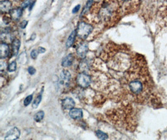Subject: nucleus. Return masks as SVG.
<instances>
[{
  "label": "nucleus",
  "instance_id": "obj_15",
  "mask_svg": "<svg viewBox=\"0 0 167 140\" xmlns=\"http://www.w3.org/2000/svg\"><path fill=\"white\" fill-rule=\"evenodd\" d=\"M96 134L97 137L100 139L101 140H106L108 138L107 134L101 132L100 130H97L96 132Z\"/></svg>",
  "mask_w": 167,
  "mask_h": 140
},
{
  "label": "nucleus",
  "instance_id": "obj_1",
  "mask_svg": "<svg viewBox=\"0 0 167 140\" xmlns=\"http://www.w3.org/2000/svg\"><path fill=\"white\" fill-rule=\"evenodd\" d=\"M159 6L157 8L156 15L162 24L167 27V1H159Z\"/></svg>",
  "mask_w": 167,
  "mask_h": 140
},
{
  "label": "nucleus",
  "instance_id": "obj_27",
  "mask_svg": "<svg viewBox=\"0 0 167 140\" xmlns=\"http://www.w3.org/2000/svg\"><path fill=\"white\" fill-rule=\"evenodd\" d=\"M35 37H36V34H33V35L31 36V40H34L35 39Z\"/></svg>",
  "mask_w": 167,
  "mask_h": 140
},
{
  "label": "nucleus",
  "instance_id": "obj_23",
  "mask_svg": "<svg viewBox=\"0 0 167 140\" xmlns=\"http://www.w3.org/2000/svg\"><path fill=\"white\" fill-rule=\"evenodd\" d=\"M28 72L30 75H33L36 72V69L33 67H29L28 69Z\"/></svg>",
  "mask_w": 167,
  "mask_h": 140
},
{
  "label": "nucleus",
  "instance_id": "obj_19",
  "mask_svg": "<svg viewBox=\"0 0 167 140\" xmlns=\"http://www.w3.org/2000/svg\"><path fill=\"white\" fill-rule=\"evenodd\" d=\"M32 99H33V95L28 96L25 99V100H24V105L26 106L28 105L31 103Z\"/></svg>",
  "mask_w": 167,
  "mask_h": 140
},
{
  "label": "nucleus",
  "instance_id": "obj_21",
  "mask_svg": "<svg viewBox=\"0 0 167 140\" xmlns=\"http://www.w3.org/2000/svg\"><path fill=\"white\" fill-rule=\"evenodd\" d=\"M38 51L37 50H33L31 51V57L32 59H35L36 57H37V56H38Z\"/></svg>",
  "mask_w": 167,
  "mask_h": 140
},
{
  "label": "nucleus",
  "instance_id": "obj_24",
  "mask_svg": "<svg viewBox=\"0 0 167 140\" xmlns=\"http://www.w3.org/2000/svg\"><path fill=\"white\" fill-rule=\"evenodd\" d=\"M28 24V21H23L21 23H20V27L21 29H25V28L26 27Z\"/></svg>",
  "mask_w": 167,
  "mask_h": 140
},
{
  "label": "nucleus",
  "instance_id": "obj_16",
  "mask_svg": "<svg viewBox=\"0 0 167 140\" xmlns=\"http://www.w3.org/2000/svg\"><path fill=\"white\" fill-rule=\"evenodd\" d=\"M44 115H45V113L43 111H38V113H36L35 115V117L34 119L36 121H40L41 120H42L44 117Z\"/></svg>",
  "mask_w": 167,
  "mask_h": 140
},
{
  "label": "nucleus",
  "instance_id": "obj_4",
  "mask_svg": "<svg viewBox=\"0 0 167 140\" xmlns=\"http://www.w3.org/2000/svg\"><path fill=\"white\" fill-rule=\"evenodd\" d=\"M20 134L21 133L19 129L15 127L11 129L6 133L5 137H4V140H16L19 138Z\"/></svg>",
  "mask_w": 167,
  "mask_h": 140
},
{
  "label": "nucleus",
  "instance_id": "obj_7",
  "mask_svg": "<svg viewBox=\"0 0 167 140\" xmlns=\"http://www.w3.org/2000/svg\"><path fill=\"white\" fill-rule=\"evenodd\" d=\"M10 52L9 46L6 43H1L0 45V57L1 59L6 58Z\"/></svg>",
  "mask_w": 167,
  "mask_h": 140
},
{
  "label": "nucleus",
  "instance_id": "obj_12",
  "mask_svg": "<svg viewBox=\"0 0 167 140\" xmlns=\"http://www.w3.org/2000/svg\"><path fill=\"white\" fill-rule=\"evenodd\" d=\"M76 36H77L76 31L74 30L72 31L71 34L69 35V36L68 37V38L67 41V43H66L67 48H69V47H71L74 44V43H75V40L76 39Z\"/></svg>",
  "mask_w": 167,
  "mask_h": 140
},
{
  "label": "nucleus",
  "instance_id": "obj_14",
  "mask_svg": "<svg viewBox=\"0 0 167 140\" xmlns=\"http://www.w3.org/2000/svg\"><path fill=\"white\" fill-rule=\"evenodd\" d=\"M11 7V3L9 1H2L0 2V9L1 11L7 12L10 10Z\"/></svg>",
  "mask_w": 167,
  "mask_h": 140
},
{
  "label": "nucleus",
  "instance_id": "obj_13",
  "mask_svg": "<svg viewBox=\"0 0 167 140\" xmlns=\"http://www.w3.org/2000/svg\"><path fill=\"white\" fill-rule=\"evenodd\" d=\"M73 56L71 54H68L62 60V65L63 67H69L72 64L73 62Z\"/></svg>",
  "mask_w": 167,
  "mask_h": 140
},
{
  "label": "nucleus",
  "instance_id": "obj_17",
  "mask_svg": "<svg viewBox=\"0 0 167 140\" xmlns=\"http://www.w3.org/2000/svg\"><path fill=\"white\" fill-rule=\"evenodd\" d=\"M16 69V62L15 61L11 62L8 66V70L9 72H14Z\"/></svg>",
  "mask_w": 167,
  "mask_h": 140
},
{
  "label": "nucleus",
  "instance_id": "obj_25",
  "mask_svg": "<svg viewBox=\"0 0 167 140\" xmlns=\"http://www.w3.org/2000/svg\"><path fill=\"white\" fill-rule=\"evenodd\" d=\"M80 4H78V5H76L75 8H73V13H77L79 10H80Z\"/></svg>",
  "mask_w": 167,
  "mask_h": 140
},
{
  "label": "nucleus",
  "instance_id": "obj_10",
  "mask_svg": "<svg viewBox=\"0 0 167 140\" xmlns=\"http://www.w3.org/2000/svg\"><path fill=\"white\" fill-rule=\"evenodd\" d=\"M22 8H18L10 11V16L13 20H18L22 15Z\"/></svg>",
  "mask_w": 167,
  "mask_h": 140
},
{
  "label": "nucleus",
  "instance_id": "obj_8",
  "mask_svg": "<svg viewBox=\"0 0 167 140\" xmlns=\"http://www.w3.org/2000/svg\"><path fill=\"white\" fill-rule=\"evenodd\" d=\"M70 78L71 74L67 70H63L60 74V82L63 84H67L68 83Z\"/></svg>",
  "mask_w": 167,
  "mask_h": 140
},
{
  "label": "nucleus",
  "instance_id": "obj_18",
  "mask_svg": "<svg viewBox=\"0 0 167 140\" xmlns=\"http://www.w3.org/2000/svg\"><path fill=\"white\" fill-rule=\"evenodd\" d=\"M41 100V95H40L39 96H38V97H36V99L33 102V108H36L38 106L39 104H40Z\"/></svg>",
  "mask_w": 167,
  "mask_h": 140
},
{
  "label": "nucleus",
  "instance_id": "obj_11",
  "mask_svg": "<svg viewBox=\"0 0 167 140\" xmlns=\"http://www.w3.org/2000/svg\"><path fill=\"white\" fill-rule=\"evenodd\" d=\"M20 41L18 39H14L12 42L11 47H12V52L14 55H16L19 51V49L20 48Z\"/></svg>",
  "mask_w": 167,
  "mask_h": 140
},
{
  "label": "nucleus",
  "instance_id": "obj_6",
  "mask_svg": "<svg viewBox=\"0 0 167 140\" xmlns=\"http://www.w3.org/2000/svg\"><path fill=\"white\" fill-rule=\"evenodd\" d=\"M75 105V102L73 99L67 97L62 100V106L64 109L71 110Z\"/></svg>",
  "mask_w": 167,
  "mask_h": 140
},
{
  "label": "nucleus",
  "instance_id": "obj_2",
  "mask_svg": "<svg viewBox=\"0 0 167 140\" xmlns=\"http://www.w3.org/2000/svg\"><path fill=\"white\" fill-rule=\"evenodd\" d=\"M76 31L77 36L80 38L85 39L93 31V27L85 22H80Z\"/></svg>",
  "mask_w": 167,
  "mask_h": 140
},
{
  "label": "nucleus",
  "instance_id": "obj_22",
  "mask_svg": "<svg viewBox=\"0 0 167 140\" xmlns=\"http://www.w3.org/2000/svg\"><path fill=\"white\" fill-rule=\"evenodd\" d=\"M31 3H32V1H24L21 4V8H26V7L30 6V4H31Z\"/></svg>",
  "mask_w": 167,
  "mask_h": 140
},
{
  "label": "nucleus",
  "instance_id": "obj_5",
  "mask_svg": "<svg viewBox=\"0 0 167 140\" xmlns=\"http://www.w3.org/2000/svg\"><path fill=\"white\" fill-rule=\"evenodd\" d=\"M88 44L86 43H81L80 44H79L76 48V52L79 57L81 59L85 57L86 53L88 52Z\"/></svg>",
  "mask_w": 167,
  "mask_h": 140
},
{
  "label": "nucleus",
  "instance_id": "obj_20",
  "mask_svg": "<svg viewBox=\"0 0 167 140\" xmlns=\"http://www.w3.org/2000/svg\"><path fill=\"white\" fill-rule=\"evenodd\" d=\"M93 3V1H88L87 3H86V6H85V9H83V11L82 12V15L83 13H86V12L87 11H88L89 10V9L90 8V6H91V4Z\"/></svg>",
  "mask_w": 167,
  "mask_h": 140
},
{
  "label": "nucleus",
  "instance_id": "obj_26",
  "mask_svg": "<svg viewBox=\"0 0 167 140\" xmlns=\"http://www.w3.org/2000/svg\"><path fill=\"white\" fill-rule=\"evenodd\" d=\"M45 50H46L45 49H44L43 48H41V47H40V48H39L38 49L39 53H44L45 52Z\"/></svg>",
  "mask_w": 167,
  "mask_h": 140
},
{
  "label": "nucleus",
  "instance_id": "obj_9",
  "mask_svg": "<svg viewBox=\"0 0 167 140\" xmlns=\"http://www.w3.org/2000/svg\"><path fill=\"white\" fill-rule=\"evenodd\" d=\"M69 115L70 116V117L72 118L73 119L75 120L80 119L83 116V112L81 109L73 108L70 110V111H69Z\"/></svg>",
  "mask_w": 167,
  "mask_h": 140
},
{
  "label": "nucleus",
  "instance_id": "obj_3",
  "mask_svg": "<svg viewBox=\"0 0 167 140\" xmlns=\"http://www.w3.org/2000/svg\"><path fill=\"white\" fill-rule=\"evenodd\" d=\"M77 82L80 87L86 88L90 85L91 83V77L85 73H81L77 77Z\"/></svg>",
  "mask_w": 167,
  "mask_h": 140
}]
</instances>
